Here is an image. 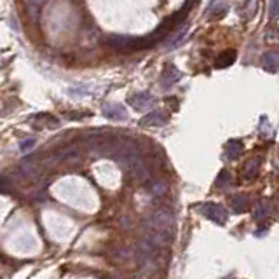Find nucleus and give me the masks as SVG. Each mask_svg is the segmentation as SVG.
<instances>
[{
  "instance_id": "nucleus-1",
  "label": "nucleus",
  "mask_w": 279,
  "mask_h": 279,
  "mask_svg": "<svg viewBox=\"0 0 279 279\" xmlns=\"http://www.w3.org/2000/svg\"><path fill=\"white\" fill-rule=\"evenodd\" d=\"M145 224L152 231L169 234L173 229V224H175V218H173V213L169 210H156Z\"/></svg>"
},
{
  "instance_id": "nucleus-2",
  "label": "nucleus",
  "mask_w": 279,
  "mask_h": 279,
  "mask_svg": "<svg viewBox=\"0 0 279 279\" xmlns=\"http://www.w3.org/2000/svg\"><path fill=\"white\" fill-rule=\"evenodd\" d=\"M202 215L208 217L210 220L217 222V224H225L227 222V211H225L224 206L220 204H215V202H208L201 208Z\"/></svg>"
},
{
  "instance_id": "nucleus-3",
  "label": "nucleus",
  "mask_w": 279,
  "mask_h": 279,
  "mask_svg": "<svg viewBox=\"0 0 279 279\" xmlns=\"http://www.w3.org/2000/svg\"><path fill=\"white\" fill-rule=\"evenodd\" d=\"M180 79H182V72L176 68L175 65L168 63L163 70V75H161V86H163L164 89H171Z\"/></svg>"
},
{
  "instance_id": "nucleus-4",
  "label": "nucleus",
  "mask_w": 279,
  "mask_h": 279,
  "mask_svg": "<svg viewBox=\"0 0 279 279\" xmlns=\"http://www.w3.org/2000/svg\"><path fill=\"white\" fill-rule=\"evenodd\" d=\"M169 122V114H166L163 110H154L150 114H147L140 120L142 126H152V127H163Z\"/></svg>"
},
{
  "instance_id": "nucleus-5",
  "label": "nucleus",
  "mask_w": 279,
  "mask_h": 279,
  "mask_svg": "<svg viewBox=\"0 0 279 279\" xmlns=\"http://www.w3.org/2000/svg\"><path fill=\"white\" fill-rule=\"evenodd\" d=\"M129 105L136 110H149L156 105V98L150 96L149 93H136L129 98Z\"/></svg>"
},
{
  "instance_id": "nucleus-6",
  "label": "nucleus",
  "mask_w": 279,
  "mask_h": 279,
  "mask_svg": "<svg viewBox=\"0 0 279 279\" xmlns=\"http://www.w3.org/2000/svg\"><path fill=\"white\" fill-rule=\"evenodd\" d=\"M103 115L110 120H126L127 112L120 103H105L103 105Z\"/></svg>"
},
{
  "instance_id": "nucleus-7",
  "label": "nucleus",
  "mask_w": 279,
  "mask_h": 279,
  "mask_svg": "<svg viewBox=\"0 0 279 279\" xmlns=\"http://www.w3.org/2000/svg\"><path fill=\"white\" fill-rule=\"evenodd\" d=\"M260 65H262V68L265 72H270V74H274V72L279 70V52L277 51H267L262 54V58H260Z\"/></svg>"
},
{
  "instance_id": "nucleus-8",
  "label": "nucleus",
  "mask_w": 279,
  "mask_h": 279,
  "mask_svg": "<svg viewBox=\"0 0 279 279\" xmlns=\"http://www.w3.org/2000/svg\"><path fill=\"white\" fill-rule=\"evenodd\" d=\"M187 30H188V23H187V21H185V23L180 25V30H178V26H176L175 33L168 35V40H166V47H176V46H178V44L182 42L183 37H185Z\"/></svg>"
},
{
  "instance_id": "nucleus-9",
  "label": "nucleus",
  "mask_w": 279,
  "mask_h": 279,
  "mask_svg": "<svg viewBox=\"0 0 279 279\" xmlns=\"http://www.w3.org/2000/svg\"><path fill=\"white\" fill-rule=\"evenodd\" d=\"M260 163H262L260 157H255V159L248 161V163L244 164V168H243V178L244 180L256 178V175H258V171H260Z\"/></svg>"
},
{
  "instance_id": "nucleus-10",
  "label": "nucleus",
  "mask_w": 279,
  "mask_h": 279,
  "mask_svg": "<svg viewBox=\"0 0 279 279\" xmlns=\"http://www.w3.org/2000/svg\"><path fill=\"white\" fill-rule=\"evenodd\" d=\"M227 11H229V2H225V0H217V2L210 7L208 18L210 20H220V18H224L225 14H227Z\"/></svg>"
},
{
  "instance_id": "nucleus-11",
  "label": "nucleus",
  "mask_w": 279,
  "mask_h": 279,
  "mask_svg": "<svg viewBox=\"0 0 279 279\" xmlns=\"http://www.w3.org/2000/svg\"><path fill=\"white\" fill-rule=\"evenodd\" d=\"M236 58H237L236 51H232V49H229V51H224L217 58V61H215V66H217V68H227V66H231L232 63L236 61Z\"/></svg>"
},
{
  "instance_id": "nucleus-12",
  "label": "nucleus",
  "mask_w": 279,
  "mask_h": 279,
  "mask_svg": "<svg viewBox=\"0 0 279 279\" xmlns=\"http://www.w3.org/2000/svg\"><path fill=\"white\" fill-rule=\"evenodd\" d=\"M241 152H243V143L239 142V140H229L227 145H225V156H227V159H237V157L241 156Z\"/></svg>"
},
{
  "instance_id": "nucleus-13",
  "label": "nucleus",
  "mask_w": 279,
  "mask_h": 279,
  "mask_svg": "<svg viewBox=\"0 0 279 279\" xmlns=\"http://www.w3.org/2000/svg\"><path fill=\"white\" fill-rule=\"evenodd\" d=\"M232 210L237 211V213H243V211H246L248 208H250V197L244 194H239V195H234L232 201Z\"/></svg>"
},
{
  "instance_id": "nucleus-14",
  "label": "nucleus",
  "mask_w": 279,
  "mask_h": 279,
  "mask_svg": "<svg viewBox=\"0 0 279 279\" xmlns=\"http://www.w3.org/2000/svg\"><path fill=\"white\" fill-rule=\"evenodd\" d=\"M44 2H46V0H25L26 11H28V16L32 18V20H37V16H39V13H40V7H42Z\"/></svg>"
},
{
  "instance_id": "nucleus-15",
  "label": "nucleus",
  "mask_w": 279,
  "mask_h": 279,
  "mask_svg": "<svg viewBox=\"0 0 279 279\" xmlns=\"http://www.w3.org/2000/svg\"><path fill=\"white\" fill-rule=\"evenodd\" d=\"M256 9H258V0H246V4L243 7L244 20H251L256 14Z\"/></svg>"
},
{
  "instance_id": "nucleus-16",
  "label": "nucleus",
  "mask_w": 279,
  "mask_h": 279,
  "mask_svg": "<svg viewBox=\"0 0 279 279\" xmlns=\"http://www.w3.org/2000/svg\"><path fill=\"white\" fill-rule=\"evenodd\" d=\"M269 210H270V202L269 201H260L258 204H256V208L253 211V217L256 220H262L263 217H267L269 215Z\"/></svg>"
},
{
  "instance_id": "nucleus-17",
  "label": "nucleus",
  "mask_w": 279,
  "mask_h": 279,
  "mask_svg": "<svg viewBox=\"0 0 279 279\" xmlns=\"http://www.w3.org/2000/svg\"><path fill=\"white\" fill-rule=\"evenodd\" d=\"M149 188H150V192H152L154 195H164L166 183L163 182V180H152V182L149 183Z\"/></svg>"
},
{
  "instance_id": "nucleus-18",
  "label": "nucleus",
  "mask_w": 279,
  "mask_h": 279,
  "mask_svg": "<svg viewBox=\"0 0 279 279\" xmlns=\"http://www.w3.org/2000/svg\"><path fill=\"white\" fill-rule=\"evenodd\" d=\"M231 173L229 171H222L220 175H218V180H217V187H227L231 185Z\"/></svg>"
},
{
  "instance_id": "nucleus-19",
  "label": "nucleus",
  "mask_w": 279,
  "mask_h": 279,
  "mask_svg": "<svg viewBox=\"0 0 279 279\" xmlns=\"http://www.w3.org/2000/svg\"><path fill=\"white\" fill-rule=\"evenodd\" d=\"M35 147V138H26L23 142H20V150L21 152H28Z\"/></svg>"
},
{
  "instance_id": "nucleus-20",
  "label": "nucleus",
  "mask_w": 279,
  "mask_h": 279,
  "mask_svg": "<svg viewBox=\"0 0 279 279\" xmlns=\"http://www.w3.org/2000/svg\"><path fill=\"white\" fill-rule=\"evenodd\" d=\"M269 16L272 18H279V0H272L269 6Z\"/></svg>"
},
{
  "instance_id": "nucleus-21",
  "label": "nucleus",
  "mask_w": 279,
  "mask_h": 279,
  "mask_svg": "<svg viewBox=\"0 0 279 279\" xmlns=\"http://www.w3.org/2000/svg\"><path fill=\"white\" fill-rule=\"evenodd\" d=\"M197 2H199V0H187V4H185V6L182 7V9H185L187 13H188V9H190V7H194V6H195V4H197Z\"/></svg>"
}]
</instances>
